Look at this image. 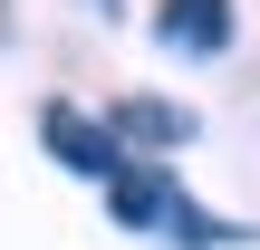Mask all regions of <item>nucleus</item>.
<instances>
[{"mask_svg": "<svg viewBox=\"0 0 260 250\" xmlns=\"http://www.w3.org/2000/svg\"><path fill=\"white\" fill-rule=\"evenodd\" d=\"M174 202H183V193H174V173H154V164H125V173L106 183V212H116L125 231H164Z\"/></svg>", "mask_w": 260, "mask_h": 250, "instance_id": "20e7f679", "label": "nucleus"}, {"mask_svg": "<svg viewBox=\"0 0 260 250\" xmlns=\"http://www.w3.org/2000/svg\"><path fill=\"white\" fill-rule=\"evenodd\" d=\"M106 135H116V145H125V164H135V145H145V154H174V145H193V116H183V106H164V96H116Z\"/></svg>", "mask_w": 260, "mask_h": 250, "instance_id": "7ed1b4c3", "label": "nucleus"}, {"mask_svg": "<svg viewBox=\"0 0 260 250\" xmlns=\"http://www.w3.org/2000/svg\"><path fill=\"white\" fill-rule=\"evenodd\" d=\"M154 39L174 58H222L232 48V0H154Z\"/></svg>", "mask_w": 260, "mask_h": 250, "instance_id": "f03ea898", "label": "nucleus"}, {"mask_svg": "<svg viewBox=\"0 0 260 250\" xmlns=\"http://www.w3.org/2000/svg\"><path fill=\"white\" fill-rule=\"evenodd\" d=\"M39 145H48V154H58L68 173H87L96 193H106V183L125 173V145H116V135H106L96 116H77L68 96H48V106H39Z\"/></svg>", "mask_w": 260, "mask_h": 250, "instance_id": "f257e3e1", "label": "nucleus"}]
</instances>
